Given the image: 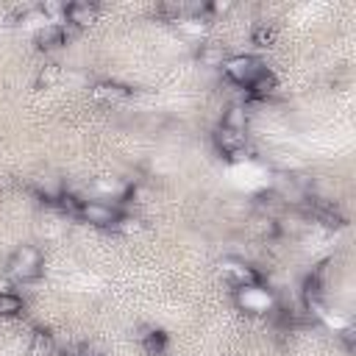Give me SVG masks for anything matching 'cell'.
<instances>
[{"instance_id":"277c9868","label":"cell","mask_w":356,"mask_h":356,"mask_svg":"<svg viewBox=\"0 0 356 356\" xmlns=\"http://www.w3.org/2000/svg\"><path fill=\"white\" fill-rule=\"evenodd\" d=\"M236 303H239V309H245V312H250V314H273V309H275L273 292L264 289L261 284L236 289Z\"/></svg>"},{"instance_id":"cb8c5ba5","label":"cell","mask_w":356,"mask_h":356,"mask_svg":"<svg viewBox=\"0 0 356 356\" xmlns=\"http://www.w3.org/2000/svg\"><path fill=\"white\" fill-rule=\"evenodd\" d=\"M6 184H8V178H6V175H0V189H3Z\"/></svg>"},{"instance_id":"3957f363","label":"cell","mask_w":356,"mask_h":356,"mask_svg":"<svg viewBox=\"0 0 356 356\" xmlns=\"http://www.w3.org/2000/svg\"><path fill=\"white\" fill-rule=\"evenodd\" d=\"M220 275L234 286V289H245V286H256L261 284V273L250 264H245L242 259H225L220 264Z\"/></svg>"},{"instance_id":"30bf717a","label":"cell","mask_w":356,"mask_h":356,"mask_svg":"<svg viewBox=\"0 0 356 356\" xmlns=\"http://www.w3.org/2000/svg\"><path fill=\"white\" fill-rule=\"evenodd\" d=\"M250 125V111L245 103H231L225 111H222V120H220V128H228V131H239L245 134Z\"/></svg>"},{"instance_id":"d6986e66","label":"cell","mask_w":356,"mask_h":356,"mask_svg":"<svg viewBox=\"0 0 356 356\" xmlns=\"http://www.w3.org/2000/svg\"><path fill=\"white\" fill-rule=\"evenodd\" d=\"M142 228H145L142 217H134V214H122V211H120L117 222L111 225V231H117V234H122V236H134V234H139Z\"/></svg>"},{"instance_id":"ba28073f","label":"cell","mask_w":356,"mask_h":356,"mask_svg":"<svg viewBox=\"0 0 356 356\" xmlns=\"http://www.w3.org/2000/svg\"><path fill=\"white\" fill-rule=\"evenodd\" d=\"M89 95L95 103H120V100H128L134 95V89L125 83H117V81H97L89 89Z\"/></svg>"},{"instance_id":"ffe728a7","label":"cell","mask_w":356,"mask_h":356,"mask_svg":"<svg viewBox=\"0 0 356 356\" xmlns=\"http://www.w3.org/2000/svg\"><path fill=\"white\" fill-rule=\"evenodd\" d=\"M25 300L17 292H0V317H17L22 314Z\"/></svg>"},{"instance_id":"603a6c76","label":"cell","mask_w":356,"mask_h":356,"mask_svg":"<svg viewBox=\"0 0 356 356\" xmlns=\"http://www.w3.org/2000/svg\"><path fill=\"white\" fill-rule=\"evenodd\" d=\"M339 339L345 342V348H348V350H353V342H356V331H353L350 325H345V328H339Z\"/></svg>"},{"instance_id":"ac0fdd59","label":"cell","mask_w":356,"mask_h":356,"mask_svg":"<svg viewBox=\"0 0 356 356\" xmlns=\"http://www.w3.org/2000/svg\"><path fill=\"white\" fill-rule=\"evenodd\" d=\"M58 78H61V67H58V64H44V67L36 70L33 86H36V89H50L53 83H58Z\"/></svg>"},{"instance_id":"4fadbf2b","label":"cell","mask_w":356,"mask_h":356,"mask_svg":"<svg viewBox=\"0 0 356 356\" xmlns=\"http://www.w3.org/2000/svg\"><path fill=\"white\" fill-rule=\"evenodd\" d=\"M139 342H142V348H145L147 356H164L170 339H167V334L161 328H147L145 334H139Z\"/></svg>"},{"instance_id":"7c38bea8","label":"cell","mask_w":356,"mask_h":356,"mask_svg":"<svg viewBox=\"0 0 356 356\" xmlns=\"http://www.w3.org/2000/svg\"><path fill=\"white\" fill-rule=\"evenodd\" d=\"M275 89H278V78H275L270 70H264V72H261V75H256V78H253L242 92H245L248 97H256V100H259V97L273 95Z\"/></svg>"},{"instance_id":"52a82bcc","label":"cell","mask_w":356,"mask_h":356,"mask_svg":"<svg viewBox=\"0 0 356 356\" xmlns=\"http://www.w3.org/2000/svg\"><path fill=\"white\" fill-rule=\"evenodd\" d=\"M214 145L222 156L228 159H242L245 147H248V134H239V131H228V128H217L214 131Z\"/></svg>"},{"instance_id":"44dd1931","label":"cell","mask_w":356,"mask_h":356,"mask_svg":"<svg viewBox=\"0 0 356 356\" xmlns=\"http://www.w3.org/2000/svg\"><path fill=\"white\" fill-rule=\"evenodd\" d=\"M175 25H178L181 33H186V36H203V33L209 31V22H206L203 17H184V19H178Z\"/></svg>"},{"instance_id":"8992f818","label":"cell","mask_w":356,"mask_h":356,"mask_svg":"<svg viewBox=\"0 0 356 356\" xmlns=\"http://www.w3.org/2000/svg\"><path fill=\"white\" fill-rule=\"evenodd\" d=\"M75 31L78 28H72L67 22H61V25H44L42 31H36L33 42H36L39 50H58V47H64L75 36Z\"/></svg>"},{"instance_id":"2e32d148","label":"cell","mask_w":356,"mask_h":356,"mask_svg":"<svg viewBox=\"0 0 356 356\" xmlns=\"http://www.w3.org/2000/svg\"><path fill=\"white\" fill-rule=\"evenodd\" d=\"M128 181H122V178H97L95 181V192L97 195H106V197H117V200H122L125 197V192H128Z\"/></svg>"},{"instance_id":"7402d4cb","label":"cell","mask_w":356,"mask_h":356,"mask_svg":"<svg viewBox=\"0 0 356 356\" xmlns=\"http://www.w3.org/2000/svg\"><path fill=\"white\" fill-rule=\"evenodd\" d=\"M234 8L231 0H220V3H209V17H217V14H228Z\"/></svg>"},{"instance_id":"8fae6325","label":"cell","mask_w":356,"mask_h":356,"mask_svg":"<svg viewBox=\"0 0 356 356\" xmlns=\"http://www.w3.org/2000/svg\"><path fill=\"white\" fill-rule=\"evenodd\" d=\"M197 61H200V67H211V70L222 67L228 61V50L222 44H217V42H203L197 47Z\"/></svg>"},{"instance_id":"5b68a950","label":"cell","mask_w":356,"mask_h":356,"mask_svg":"<svg viewBox=\"0 0 356 356\" xmlns=\"http://www.w3.org/2000/svg\"><path fill=\"white\" fill-rule=\"evenodd\" d=\"M120 217V209L111 206V203H103V200H83L81 203V211H78V220L95 225V228H111Z\"/></svg>"},{"instance_id":"5bb4252c","label":"cell","mask_w":356,"mask_h":356,"mask_svg":"<svg viewBox=\"0 0 356 356\" xmlns=\"http://www.w3.org/2000/svg\"><path fill=\"white\" fill-rule=\"evenodd\" d=\"M25 356H56V337L50 331H42V328L33 331Z\"/></svg>"},{"instance_id":"7a4b0ae2","label":"cell","mask_w":356,"mask_h":356,"mask_svg":"<svg viewBox=\"0 0 356 356\" xmlns=\"http://www.w3.org/2000/svg\"><path fill=\"white\" fill-rule=\"evenodd\" d=\"M220 70H222V75H225L228 83L245 89V86H248L256 75H261L267 67H264V61H259L256 56H245V53H239V56H228V61H225Z\"/></svg>"},{"instance_id":"6da1fadb","label":"cell","mask_w":356,"mask_h":356,"mask_svg":"<svg viewBox=\"0 0 356 356\" xmlns=\"http://www.w3.org/2000/svg\"><path fill=\"white\" fill-rule=\"evenodd\" d=\"M6 278L17 281V284H28L36 281L42 275V253L33 245H22L11 253V259L6 261Z\"/></svg>"},{"instance_id":"e0dca14e","label":"cell","mask_w":356,"mask_h":356,"mask_svg":"<svg viewBox=\"0 0 356 356\" xmlns=\"http://www.w3.org/2000/svg\"><path fill=\"white\" fill-rule=\"evenodd\" d=\"M250 42H253L259 50L273 47V44H275V28H273L270 22H256V25L250 28Z\"/></svg>"},{"instance_id":"9a60e30c","label":"cell","mask_w":356,"mask_h":356,"mask_svg":"<svg viewBox=\"0 0 356 356\" xmlns=\"http://www.w3.org/2000/svg\"><path fill=\"white\" fill-rule=\"evenodd\" d=\"M250 231L259 236V239H264V242H270V239H275V236H281V222H278V217H267V214H259L253 222H250Z\"/></svg>"},{"instance_id":"9c48e42d","label":"cell","mask_w":356,"mask_h":356,"mask_svg":"<svg viewBox=\"0 0 356 356\" xmlns=\"http://www.w3.org/2000/svg\"><path fill=\"white\" fill-rule=\"evenodd\" d=\"M97 19V6L95 3H67L64 22L72 28H86Z\"/></svg>"}]
</instances>
